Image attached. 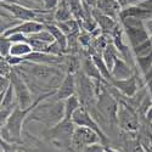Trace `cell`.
I'll return each instance as SVG.
<instances>
[{"label": "cell", "instance_id": "obj_1", "mask_svg": "<svg viewBox=\"0 0 152 152\" xmlns=\"http://www.w3.org/2000/svg\"><path fill=\"white\" fill-rule=\"evenodd\" d=\"M56 94V90L51 91V93H46L42 96L38 97V100H35L33 105L28 108H21L20 106H17L14 112L11 113V116L9 117L7 122L1 125V139L3 140H9V141H20L21 139V132H22V124L24 122V119H26V116L28 115L29 112H32L38 105H39L40 101L48 99L49 96H53Z\"/></svg>", "mask_w": 152, "mask_h": 152}, {"label": "cell", "instance_id": "obj_2", "mask_svg": "<svg viewBox=\"0 0 152 152\" xmlns=\"http://www.w3.org/2000/svg\"><path fill=\"white\" fill-rule=\"evenodd\" d=\"M121 22L124 33L133 48L150 39V33L145 26V21L135 17H124L121 18Z\"/></svg>", "mask_w": 152, "mask_h": 152}, {"label": "cell", "instance_id": "obj_3", "mask_svg": "<svg viewBox=\"0 0 152 152\" xmlns=\"http://www.w3.org/2000/svg\"><path fill=\"white\" fill-rule=\"evenodd\" d=\"M101 141H102V137L99 135V133L90 128H86V126L79 125H75L71 140L72 145L78 150H86V147L100 144Z\"/></svg>", "mask_w": 152, "mask_h": 152}, {"label": "cell", "instance_id": "obj_4", "mask_svg": "<svg viewBox=\"0 0 152 152\" xmlns=\"http://www.w3.org/2000/svg\"><path fill=\"white\" fill-rule=\"evenodd\" d=\"M21 66L24 68V71L28 72L38 80L48 82L50 79H56L61 77V72L57 68L50 67L45 65V63H35V62L24 61L23 63H21Z\"/></svg>", "mask_w": 152, "mask_h": 152}, {"label": "cell", "instance_id": "obj_5", "mask_svg": "<svg viewBox=\"0 0 152 152\" xmlns=\"http://www.w3.org/2000/svg\"><path fill=\"white\" fill-rule=\"evenodd\" d=\"M1 9L6 10L7 12L14 16L15 18L20 21H37L39 17V12L42 10L31 9L28 6H24L17 3H9V1H1Z\"/></svg>", "mask_w": 152, "mask_h": 152}, {"label": "cell", "instance_id": "obj_6", "mask_svg": "<svg viewBox=\"0 0 152 152\" xmlns=\"http://www.w3.org/2000/svg\"><path fill=\"white\" fill-rule=\"evenodd\" d=\"M10 78H11V85H12V88H14V91H15L17 105L21 108L31 107L33 105L32 104V95L29 93L27 84L24 83L23 79H21V77L17 75L16 73H12Z\"/></svg>", "mask_w": 152, "mask_h": 152}, {"label": "cell", "instance_id": "obj_7", "mask_svg": "<svg viewBox=\"0 0 152 152\" xmlns=\"http://www.w3.org/2000/svg\"><path fill=\"white\" fill-rule=\"evenodd\" d=\"M72 121L75 125H79V126H86V128H90L93 130H95L96 133H99V135L102 137V141H106V136L102 133V129L100 128V125L93 119V117L89 115L88 110L83 106H80L77 111L73 113L72 116Z\"/></svg>", "mask_w": 152, "mask_h": 152}, {"label": "cell", "instance_id": "obj_8", "mask_svg": "<svg viewBox=\"0 0 152 152\" xmlns=\"http://www.w3.org/2000/svg\"><path fill=\"white\" fill-rule=\"evenodd\" d=\"M117 121L119 125L126 132H136L139 128V121L135 112L126 105H119Z\"/></svg>", "mask_w": 152, "mask_h": 152}, {"label": "cell", "instance_id": "obj_9", "mask_svg": "<svg viewBox=\"0 0 152 152\" xmlns=\"http://www.w3.org/2000/svg\"><path fill=\"white\" fill-rule=\"evenodd\" d=\"M99 108L111 121H113V122L117 121L119 105L117 104V101L105 90L99 94Z\"/></svg>", "mask_w": 152, "mask_h": 152}, {"label": "cell", "instance_id": "obj_10", "mask_svg": "<svg viewBox=\"0 0 152 152\" xmlns=\"http://www.w3.org/2000/svg\"><path fill=\"white\" fill-rule=\"evenodd\" d=\"M75 128V124L72 119H65L63 118L61 122L54 125V128L50 130V134L53 135L54 139H57L60 141H68L72 140V135Z\"/></svg>", "mask_w": 152, "mask_h": 152}, {"label": "cell", "instance_id": "obj_11", "mask_svg": "<svg viewBox=\"0 0 152 152\" xmlns=\"http://www.w3.org/2000/svg\"><path fill=\"white\" fill-rule=\"evenodd\" d=\"M45 28V24L39 22V21H22L21 23H18L17 26L10 28L9 31H6L5 33H3L1 35L9 37L11 34H15V33H22V34H26V35H32L34 33H38Z\"/></svg>", "mask_w": 152, "mask_h": 152}, {"label": "cell", "instance_id": "obj_12", "mask_svg": "<svg viewBox=\"0 0 152 152\" xmlns=\"http://www.w3.org/2000/svg\"><path fill=\"white\" fill-rule=\"evenodd\" d=\"M75 89H77V80H75L74 74L68 73L65 75V78L62 79L61 84L58 85L56 90V97L57 100H66L67 97L72 96L75 94Z\"/></svg>", "mask_w": 152, "mask_h": 152}, {"label": "cell", "instance_id": "obj_13", "mask_svg": "<svg viewBox=\"0 0 152 152\" xmlns=\"http://www.w3.org/2000/svg\"><path fill=\"white\" fill-rule=\"evenodd\" d=\"M111 84L118 89L123 95H125L126 97H133L136 91H137V82H136V77L133 74L132 77L125 78V79H115L112 78Z\"/></svg>", "mask_w": 152, "mask_h": 152}, {"label": "cell", "instance_id": "obj_14", "mask_svg": "<svg viewBox=\"0 0 152 152\" xmlns=\"http://www.w3.org/2000/svg\"><path fill=\"white\" fill-rule=\"evenodd\" d=\"M91 14L94 20L96 21L97 26L100 27V29H102L105 32H111V33H115L116 29L118 28L117 26V22L115 18H112L105 14H102L101 11H99L96 7H93L91 10Z\"/></svg>", "mask_w": 152, "mask_h": 152}, {"label": "cell", "instance_id": "obj_15", "mask_svg": "<svg viewBox=\"0 0 152 152\" xmlns=\"http://www.w3.org/2000/svg\"><path fill=\"white\" fill-rule=\"evenodd\" d=\"M95 7L99 11L102 12V14L115 18V20L117 17H119L121 11H122V6L118 0H96Z\"/></svg>", "mask_w": 152, "mask_h": 152}, {"label": "cell", "instance_id": "obj_16", "mask_svg": "<svg viewBox=\"0 0 152 152\" xmlns=\"http://www.w3.org/2000/svg\"><path fill=\"white\" fill-rule=\"evenodd\" d=\"M111 74H112V78H115V79H125V78L132 77L133 71L130 69L128 63L124 60L117 57L115 61V65H113V68L111 71Z\"/></svg>", "mask_w": 152, "mask_h": 152}, {"label": "cell", "instance_id": "obj_17", "mask_svg": "<svg viewBox=\"0 0 152 152\" xmlns=\"http://www.w3.org/2000/svg\"><path fill=\"white\" fill-rule=\"evenodd\" d=\"M74 18L73 14H72V10L69 7V4L67 0H62L60 1L58 6L55 9L54 11V22L58 23V22H65L68 20Z\"/></svg>", "mask_w": 152, "mask_h": 152}, {"label": "cell", "instance_id": "obj_18", "mask_svg": "<svg viewBox=\"0 0 152 152\" xmlns=\"http://www.w3.org/2000/svg\"><path fill=\"white\" fill-rule=\"evenodd\" d=\"M63 105H65V119H72L73 113L82 106V101L74 94L63 100Z\"/></svg>", "mask_w": 152, "mask_h": 152}, {"label": "cell", "instance_id": "obj_19", "mask_svg": "<svg viewBox=\"0 0 152 152\" xmlns=\"http://www.w3.org/2000/svg\"><path fill=\"white\" fill-rule=\"evenodd\" d=\"M31 53H33V48L28 44V43H14L10 50V56H15V57H26L27 55H29ZM24 61V60H23Z\"/></svg>", "mask_w": 152, "mask_h": 152}, {"label": "cell", "instance_id": "obj_20", "mask_svg": "<svg viewBox=\"0 0 152 152\" xmlns=\"http://www.w3.org/2000/svg\"><path fill=\"white\" fill-rule=\"evenodd\" d=\"M83 68H84L85 74H86L89 78H95V79H97V80H99V79L101 80V79L104 78L102 75H101L99 68L96 67V65L94 63L93 58H91V60H85L84 65H83Z\"/></svg>", "mask_w": 152, "mask_h": 152}, {"label": "cell", "instance_id": "obj_21", "mask_svg": "<svg viewBox=\"0 0 152 152\" xmlns=\"http://www.w3.org/2000/svg\"><path fill=\"white\" fill-rule=\"evenodd\" d=\"M93 61H94V63L96 65V67L99 68L101 75H102L105 79H107L108 82H111V80H112V74H111V71L108 69V67L106 66V63H105L102 56L94 55V56H93Z\"/></svg>", "mask_w": 152, "mask_h": 152}, {"label": "cell", "instance_id": "obj_22", "mask_svg": "<svg viewBox=\"0 0 152 152\" xmlns=\"http://www.w3.org/2000/svg\"><path fill=\"white\" fill-rule=\"evenodd\" d=\"M133 51L136 55V57H139V56H146V55L151 54L152 53V42H151V39H147L146 42L134 46Z\"/></svg>", "mask_w": 152, "mask_h": 152}, {"label": "cell", "instance_id": "obj_23", "mask_svg": "<svg viewBox=\"0 0 152 152\" xmlns=\"http://www.w3.org/2000/svg\"><path fill=\"white\" fill-rule=\"evenodd\" d=\"M136 61H137V65H139V67H140L141 72L145 74L148 71V68L152 66V53L146 55V56L136 57Z\"/></svg>", "mask_w": 152, "mask_h": 152}, {"label": "cell", "instance_id": "obj_24", "mask_svg": "<svg viewBox=\"0 0 152 152\" xmlns=\"http://www.w3.org/2000/svg\"><path fill=\"white\" fill-rule=\"evenodd\" d=\"M12 43L7 37L1 35V57H7L10 55V50L12 46Z\"/></svg>", "mask_w": 152, "mask_h": 152}, {"label": "cell", "instance_id": "obj_25", "mask_svg": "<svg viewBox=\"0 0 152 152\" xmlns=\"http://www.w3.org/2000/svg\"><path fill=\"white\" fill-rule=\"evenodd\" d=\"M61 0H43V6L46 11H55Z\"/></svg>", "mask_w": 152, "mask_h": 152}, {"label": "cell", "instance_id": "obj_26", "mask_svg": "<svg viewBox=\"0 0 152 152\" xmlns=\"http://www.w3.org/2000/svg\"><path fill=\"white\" fill-rule=\"evenodd\" d=\"M122 9L124 7H128V6H133V5H137L141 0H118Z\"/></svg>", "mask_w": 152, "mask_h": 152}, {"label": "cell", "instance_id": "obj_27", "mask_svg": "<svg viewBox=\"0 0 152 152\" xmlns=\"http://www.w3.org/2000/svg\"><path fill=\"white\" fill-rule=\"evenodd\" d=\"M85 152H106L105 147H102L100 144H95V145H91L89 147H86Z\"/></svg>", "mask_w": 152, "mask_h": 152}, {"label": "cell", "instance_id": "obj_28", "mask_svg": "<svg viewBox=\"0 0 152 152\" xmlns=\"http://www.w3.org/2000/svg\"><path fill=\"white\" fill-rule=\"evenodd\" d=\"M145 26H146V28H147V31H148V33L151 34V33H152V17H151L150 20H147V21H145Z\"/></svg>", "mask_w": 152, "mask_h": 152}, {"label": "cell", "instance_id": "obj_29", "mask_svg": "<svg viewBox=\"0 0 152 152\" xmlns=\"http://www.w3.org/2000/svg\"><path fill=\"white\" fill-rule=\"evenodd\" d=\"M144 77H145V82H147V80H150L151 78H152V66L148 68V71L144 74Z\"/></svg>", "mask_w": 152, "mask_h": 152}, {"label": "cell", "instance_id": "obj_30", "mask_svg": "<svg viewBox=\"0 0 152 152\" xmlns=\"http://www.w3.org/2000/svg\"><path fill=\"white\" fill-rule=\"evenodd\" d=\"M146 84H147L148 93H150V94H151V96H152V78H151L150 80H147V82H146Z\"/></svg>", "mask_w": 152, "mask_h": 152}, {"label": "cell", "instance_id": "obj_31", "mask_svg": "<svg viewBox=\"0 0 152 152\" xmlns=\"http://www.w3.org/2000/svg\"><path fill=\"white\" fill-rule=\"evenodd\" d=\"M105 150H106V152H118V151L113 150V148H110V147H105Z\"/></svg>", "mask_w": 152, "mask_h": 152}, {"label": "cell", "instance_id": "obj_32", "mask_svg": "<svg viewBox=\"0 0 152 152\" xmlns=\"http://www.w3.org/2000/svg\"><path fill=\"white\" fill-rule=\"evenodd\" d=\"M5 152H15V151H12V150H5Z\"/></svg>", "mask_w": 152, "mask_h": 152}, {"label": "cell", "instance_id": "obj_33", "mask_svg": "<svg viewBox=\"0 0 152 152\" xmlns=\"http://www.w3.org/2000/svg\"><path fill=\"white\" fill-rule=\"evenodd\" d=\"M150 39H151V42H152V33L150 34Z\"/></svg>", "mask_w": 152, "mask_h": 152}]
</instances>
